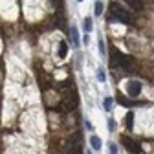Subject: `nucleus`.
Returning a JSON list of instances; mask_svg holds the SVG:
<instances>
[{
    "label": "nucleus",
    "mask_w": 154,
    "mask_h": 154,
    "mask_svg": "<svg viewBox=\"0 0 154 154\" xmlns=\"http://www.w3.org/2000/svg\"><path fill=\"white\" fill-rule=\"evenodd\" d=\"M99 51H101V55H105V51H106V50H105V42H103V41L99 42Z\"/></svg>",
    "instance_id": "a211bd4d"
},
{
    "label": "nucleus",
    "mask_w": 154,
    "mask_h": 154,
    "mask_svg": "<svg viewBox=\"0 0 154 154\" xmlns=\"http://www.w3.org/2000/svg\"><path fill=\"white\" fill-rule=\"evenodd\" d=\"M85 31H92V18H85Z\"/></svg>",
    "instance_id": "4468645a"
},
{
    "label": "nucleus",
    "mask_w": 154,
    "mask_h": 154,
    "mask_svg": "<svg viewBox=\"0 0 154 154\" xmlns=\"http://www.w3.org/2000/svg\"><path fill=\"white\" fill-rule=\"evenodd\" d=\"M70 145H81V132H75L70 138Z\"/></svg>",
    "instance_id": "9d476101"
},
{
    "label": "nucleus",
    "mask_w": 154,
    "mask_h": 154,
    "mask_svg": "<svg viewBox=\"0 0 154 154\" xmlns=\"http://www.w3.org/2000/svg\"><path fill=\"white\" fill-rule=\"evenodd\" d=\"M70 37H72V38H70L72 44H73V46H79V31H77V28H75V26H72V28H70Z\"/></svg>",
    "instance_id": "39448f33"
},
{
    "label": "nucleus",
    "mask_w": 154,
    "mask_h": 154,
    "mask_svg": "<svg viewBox=\"0 0 154 154\" xmlns=\"http://www.w3.org/2000/svg\"><path fill=\"white\" fill-rule=\"evenodd\" d=\"M90 145H92V149H97V150H99L103 143H101V140H99L97 136H92V138H90Z\"/></svg>",
    "instance_id": "1a4fd4ad"
},
{
    "label": "nucleus",
    "mask_w": 154,
    "mask_h": 154,
    "mask_svg": "<svg viewBox=\"0 0 154 154\" xmlns=\"http://www.w3.org/2000/svg\"><path fill=\"white\" fill-rule=\"evenodd\" d=\"M110 9H112V13H110V22L112 20H118V22H123V24H130L134 20L132 15L127 13V9H123L121 6H118L116 2L110 4Z\"/></svg>",
    "instance_id": "f257e3e1"
},
{
    "label": "nucleus",
    "mask_w": 154,
    "mask_h": 154,
    "mask_svg": "<svg viewBox=\"0 0 154 154\" xmlns=\"http://www.w3.org/2000/svg\"><path fill=\"white\" fill-rule=\"evenodd\" d=\"M108 128L110 130H116V121L114 119H108Z\"/></svg>",
    "instance_id": "dca6fc26"
},
{
    "label": "nucleus",
    "mask_w": 154,
    "mask_h": 154,
    "mask_svg": "<svg viewBox=\"0 0 154 154\" xmlns=\"http://www.w3.org/2000/svg\"><path fill=\"white\" fill-rule=\"evenodd\" d=\"M121 141H123V145L130 150V152H134V154H138L140 152V145L134 141V140H130V138H127V136H123L121 138Z\"/></svg>",
    "instance_id": "20e7f679"
},
{
    "label": "nucleus",
    "mask_w": 154,
    "mask_h": 154,
    "mask_svg": "<svg viewBox=\"0 0 154 154\" xmlns=\"http://www.w3.org/2000/svg\"><path fill=\"white\" fill-rule=\"evenodd\" d=\"M79 2H81V0H79Z\"/></svg>",
    "instance_id": "5701e85b"
},
{
    "label": "nucleus",
    "mask_w": 154,
    "mask_h": 154,
    "mask_svg": "<svg viewBox=\"0 0 154 154\" xmlns=\"http://www.w3.org/2000/svg\"><path fill=\"white\" fill-rule=\"evenodd\" d=\"M68 154H83V147L81 145H70L68 143Z\"/></svg>",
    "instance_id": "6e6552de"
},
{
    "label": "nucleus",
    "mask_w": 154,
    "mask_h": 154,
    "mask_svg": "<svg viewBox=\"0 0 154 154\" xmlns=\"http://www.w3.org/2000/svg\"><path fill=\"white\" fill-rule=\"evenodd\" d=\"M119 103H121V105H123V106H130V105H132V103H130V101H125V99H119Z\"/></svg>",
    "instance_id": "6ab92c4d"
},
{
    "label": "nucleus",
    "mask_w": 154,
    "mask_h": 154,
    "mask_svg": "<svg viewBox=\"0 0 154 154\" xmlns=\"http://www.w3.org/2000/svg\"><path fill=\"white\" fill-rule=\"evenodd\" d=\"M116 152H118V145L110 143V154H116Z\"/></svg>",
    "instance_id": "f3484780"
},
{
    "label": "nucleus",
    "mask_w": 154,
    "mask_h": 154,
    "mask_svg": "<svg viewBox=\"0 0 154 154\" xmlns=\"http://www.w3.org/2000/svg\"><path fill=\"white\" fill-rule=\"evenodd\" d=\"M85 127H86V128H88V130H92V128H94V127H92V123H90V121H85Z\"/></svg>",
    "instance_id": "aec40b11"
},
{
    "label": "nucleus",
    "mask_w": 154,
    "mask_h": 154,
    "mask_svg": "<svg viewBox=\"0 0 154 154\" xmlns=\"http://www.w3.org/2000/svg\"><path fill=\"white\" fill-rule=\"evenodd\" d=\"M127 92H128L130 97H138L140 92H141V83H140V81H130V83H128Z\"/></svg>",
    "instance_id": "7ed1b4c3"
},
{
    "label": "nucleus",
    "mask_w": 154,
    "mask_h": 154,
    "mask_svg": "<svg viewBox=\"0 0 154 154\" xmlns=\"http://www.w3.org/2000/svg\"><path fill=\"white\" fill-rule=\"evenodd\" d=\"M125 127H127L128 130L134 128V114H132V112H127V116H125Z\"/></svg>",
    "instance_id": "0eeeda50"
},
{
    "label": "nucleus",
    "mask_w": 154,
    "mask_h": 154,
    "mask_svg": "<svg viewBox=\"0 0 154 154\" xmlns=\"http://www.w3.org/2000/svg\"><path fill=\"white\" fill-rule=\"evenodd\" d=\"M125 2H127L132 9H136V11H141V9H143V2H141V0H125Z\"/></svg>",
    "instance_id": "423d86ee"
},
{
    "label": "nucleus",
    "mask_w": 154,
    "mask_h": 154,
    "mask_svg": "<svg viewBox=\"0 0 154 154\" xmlns=\"http://www.w3.org/2000/svg\"><path fill=\"white\" fill-rule=\"evenodd\" d=\"M59 57H66V42L64 41L59 44Z\"/></svg>",
    "instance_id": "f8f14e48"
},
{
    "label": "nucleus",
    "mask_w": 154,
    "mask_h": 154,
    "mask_svg": "<svg viewBox=\"0 0 154 154\" xmlns=\"http://www.w3.org/2000/svg\"><path fill=\"white\" fill-rule=\"evenodd\" d=\"M101 13H103V2H95V6H94V15L99 17Z\"/></svg>",
    "instance_id": "9b49d317"
},
{
    "label": "nucleus",
    "mask_w": 154,
    "mask_h": 154,
    "mask_svg": "<svg viewBox=\"0 0 154 154\" xmlns=\"http://www.w3.org/2000/svg\"><path fill=\"white\" fill-rule=\"evenodd\" d=\"M97 79H99V81H101V83H105V79H106V77H105V72H103V70H101V68H99V70H97Z\"/></svg>",
    "instance_id": "2eb2a0df"
},
{
    "label": "nucleus",
    "mask_w": 154,
    "mask_h": 154,
    "mask_svg": "<svg viewBox=\"0 0 154 154\" xmlns=\"http://www.w3.org/2000/svg\"><path fill=\"white\" fill-rule=\"evenodd\" d=\"M83 41H85V44H88V42H90V37H88V35H85V37H83Z\"/></svg>",
    "instance_id": "412c9836"
},
{
    "label": "nucleus",
    "mask_w": 154,
    "mask_h": 154,
    "mask_svg": "<svg viewBox=\"0 0 154 154\" xmlns=\"http://www.w3.org/2000/svg\"><path fill=\"white\" fill-rule=\"evenodd\" d=\"M86 154H92V152H86Z\"/></svg>",
    "instance_id": "4be33fe9"
},
{
    "label": "nucleus",
    "mask_w": 154,
    "mask_h": 154,
    "mask_svg": "<svg viewBox=\"0 0 154 154\" xmlns=\"http://www.w3.org/2000/svg\"><path fill=\"white\" fill-rule=\"evenodd\" d=\"M130 63H132L130 57L119 53L118 50H112V55H110V66L112 68H127Z\"/></svg>",
    "instance_id": "f03ea898"
},
{
    "label": "nucleus",
    "mask_w": 154,
    "mask_h": 154,
    "mask_svg": "<svg viewBox=\"0 0 154 154\" xmlns=\"http://www.w3.org/2000/svg\"><path fill=\"white\" fill-rule=\"evenodd\" d=\"M112 105H114L112 97H106V99H105V110H106V112H110V110H112Z\"/></svg>",
    "instance_id": "ddd939ff"
}]
</instances>
